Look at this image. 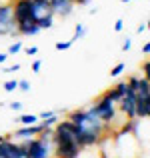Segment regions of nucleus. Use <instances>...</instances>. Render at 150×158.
I'll use <instances>...</instances> for the list:
<instances>
[{
  "label": "nucleus",
  "instance_id": "f257e3e1",
  "mask_svg": "<svg viewBox=\"0 0 150 158\" xmlns=\"http://www.w3.org/2000/svg\"><path fill=\"white\" fill-rule=\"evenodd\" d=\"M90 110H92L94 114H96V116H98L100 120H102L104 124H106L108 128H110V124L114 122L116 114H118V110H116V104H114V102H110L106 96H104V94H100L96 100L92 102Z\"/></svg>",
  "mask_w": 150,
  "mask_h": 158
},
{
  "label": "nucleus",
  "instance_id": "f03ea898",
  "mask_svg": "<svg viewBox=\"0 0 150 158\" xmlns=\"http://www.w3.org/2000/svg\"><path fill=\"white\" fill-rule=\"evenodd\" d=\"M22 142L26 146V158H52V150H54L52 142H46L38 136L22 140Z\"/></svg>",
  "mask_w": 150,
  "mask_h": 158
},
{
  "label": "nucleus",
  "instance_id": "7ed1b4c3",
  "mask_svg": "<svg viewBox=\"0 0 150 158\" xmlns=\"http://www.w3.org/2000/svg\"><path fill=\"white\" fill-rule=\"evenodd\" d=\"M0 36H12V38H18L16 22H14V16H12V4L10 2H0Z\"/></svg>",
  "mask_w": 150,
  "mask_h": 158
},
{
  "label": "nucleus",
  "instance_id": "20e7f679",
  "mask_svg": "<svg viewBox=\"0 0 150 158\" xmlns=\"http://www.w3.org/2000/svg\"><path fill=\"white\" fill-rule=\"evenodd\" d=\"M12 4V16H14L16 24L22 22H36L34 12H32V2L30 0H14Z\"/></svg>",
  "mask_w": 150,
  "mask_h": 158
},
{
  "label": "nucleus",
  "instance_id": "39448f33",
  "mask_svg": "<svg viewBox=\"0 0 150 158\" xmlns=\"http://www.w3.org/2000/svg\"><path fill=\"white\" fill-rule=\"evenodd\" d=\"M0 158H26V146H24V142L12 140L8 136L6 140L0 142Z\"/></svg>",
  "mask_w": 150,
  "mask_h": 158
},
{
  "label": "nucleus",
  "instance_id": "423d86ee",
  "mask_svg": "<svg viewBox=\"0 0 150 158\" xmlns=\"http://www.w3.org/2000/svg\"><path fill=\"white\" fill-rule=\"evenodd\" d=\"M44 122H36V124H30V126H22V128H16V130H12L10 134V138L12 140H18V142H22V140H28V138H34V136H38L40 132L44 130Z\"/></svg>",
  "mask_w": 150,
  "mask_h": 158
},
{
  "label": "nucleus",
  "instance_id": "0eeeda50",
  "mask_svg": "<svg viewBox=\"0 0 150 158\" xmlns=\"http://www.w3.org/2000/svg\"><path fill=\"white\" fill-rule=\"evenodd\" d=\"M118 106H120V110L118 112H122L124 116H126L128 120H132V118H136V92L134 90H130L128 88V92L122 96V100L118 102Z\"/></svg>",
  "mask_w": 150,
  "mask_h": 158
},
{
  "label": "nucleus",
  "instance_id": "6e6552de",
  "mask_svg": "<svg viewBox=\"0 0 150 158\" xmlns=\"http://www.w3.org/2000/svg\"><path fill=\"white\" fill-rule=\"evenodd\" d=\"M50 2V10H52L54 16H58V18H68L70 14L74 12V0H48Z\"/></svg>",
  "mask_w": 150,
  "mask_h": 158
},
{
  "label": "nucleus",
  "instance_id": "1a4fd4ad",
  "mask_svg": "<svg viewBox=\"0 0 150 158\" xmlns=\"http://www.w3.org/2000/svg\"><path fill=\"white\" fill-rule=\"evenodd\" d=\"M128 92V84H126V80H120V82H116L112 88H108L106 92H102L104 96L108 98L110 102H114V104H118L120 100H122V96Z\"/></svg>",
  "mask_w": 150,
  "mask_h": 158
},
{
  "label": "nucleus",
  "instance_id": "9d476101",
  "mask_svg": "<svg viewBox=\"0 0 150 158\" xmlns=\"http://www.w3.org/2000/svg\"><path fill=\"white\" fill-rule=\"evenodd\" d=\"M136 118L138 120H148L150 116V94L148 96H136Z\"/></svg>",
  "mask_w": 150,
  "mask_h": 158
},
{
  "label": "nucleus",
  "instance_id": "9b49d317",
  "mask_svg": "<svg viewBox=\"0 0 150 158\" xmlns=\"http://www.w3.org/2000/svg\"><path fill=\"white\" fill-rule=\"evenodd\" d=\"M16 32H18V36H36L42 30L36 22H22V24H16Z\"/></svg>",
  "mask_w": 150,
  "mask_h": 158
},
{
  "label": "nucleus",
  "instance_id": "f8f14e48",
  "mask_svg": "<svg viewBox=\"0 0 150 158\" xmlns=\"http://www.w3.org/2000/svg\"><path fill=\"white\" fill-rule=\"evenodd\" d=\"M150 94V78L140 76L138 78V88H136V96H148Z\"/></svg>",
  "mask_w": 150,
  "mask_h": 158
},
{
  "label": "nucleus",
  "instance_id": "ddd939ff",
  "mask_svg": "<svg viewBox=\"0 0 150 158\" xmlns=\"http://www.w3.org/2000/svg\"><path fill=\"white\" fill-rule=\"evenodd\" d=\"M16 124H22V126H30V124H36L38 122V116L36 114H18L14 118Z\"/></svg>",
  "mask_w": 150,
  "mask_h": 158
},
{
  "label": "nucleus",
  "instance_id": "4468645a",
  "mask_svg": "<svg viewBox=\"0 0 150 158\" xmlns=\"http://www.w3.org/2000/svg\"><path fill=\"white\" fill-rule=\"evenodd\" d=\"M54 18H56L54 14H46V16H42V18L36 20V24L40 26V30H48V28L54 26Z\"/></svg>",
  "mask_w": 150,
  "mask_h": 158
},
{
  "label": "nucleus",
  "instance_id": "2eb2a0df",
  "mask_svg": "<svg viewBox=\"0 0 150 158\" xmlns=\"http://www.w3.org/2000/svg\"><path fill=\"white\" fill-rule=\"evenodd\" d=\"M86 32H88V28H86V24H82V22H78L76 26H74V36H72V40L76 42V40H82L86 36Z\"/></svg>",
  "mask_w": 150,
  "mask_h": 158
},
{
  "label": "nucleus",
  "instance_id": "dca6fc26",
  "mask_svg": "<svg viewBox=\"0 0 150 158\" xmlns=\"http://www.w3.org/2000/svg\"><path fill=\"white\" fill-rule=\"evenodd\" d=\"M124 70H126V62H116V66H112V68H110V76L112 78H118Z\"/></svg>",
  "mask_w": 150,
  "mask_h": 158
},
{
  "label": "nucleus",
  "instance_id": "f3484780",
  "mask_svg": "<svg viewBox=\"0 0 150 158\" xmlns=\"http://www.w3.org/2000/svg\"><path fill=\"white\" fill-rule=\"evenodd\" d=\"M72 44H74V40H72V38H68V40H58V42L54 44V48H56L58 52H64V50H68Z\"/></svg>",
  "mask_w": 150,
  "mask_h": 158
},
{
  "label": "nucleus",
  "instance_id": "a211bd4d",
  "mask_svg": "<svg viewBox=\"0 0 150 158\" xmlns=\"http://www.w3.org/2000/svg\"><path fill=\"white\" fill-rule=\"evenodd\" d=\"M22 42H20V40H16V42L14 44H10V48H8V50H6V54H8V56H14V54H18V52H22Z\"/></svg>",
  "mask_w": 150,
  "mask_h": 158
},
{
  "label": "nucleus",
  "instance_id": "6ab92c4d",
  "mask_svg": "<svg viewBox=\"0 0 150 158\" xmlns=\"http://www.w3.org/2000/svg\"><path fill=\"white\" fill-rule=\"evenodd\" d=\"M2 88L6 90V92H14V90H18V80H6L2 84Z\"/></svg>",
  "mask_w": 150,
  "mask_h": 158
},
{
  "label": "nucleus",
  "instance_id": "aec40b11",
  "mask_svg": "<svg viewBox=\"0 0 150 158\" xmlns=\"http://www.w3.org/2000/svg\"><path fill=\"white\" fill-rule=\"evenodd\" d=\"M42 64H44V62L40 60V58H36V60H34V62H32V64H30V70H32V72H34V74H38L40 70H42Z\"/></svg>",
  "mask_w": 150,
  "mask_h": 158
},
{
  "label": "nucleus",
  "instance_id": "412c9836",
  "mask_svg": "<svg viewBox=\"0 0 150 158\" xmlns=\"http://www.w3.org/2000/svg\"><path fill=\"white\" fill-rule=\"evenodd\" d=\"M18 90H22V92H30V82L28 80H18Z\"/></svg>",
  "mask_w": 150,
  "mask_h": 158
},
{
  "label": "nucleus",
  "instance_id": "4be33fe9",
  "mask_svg": "<svg viewBox=\"0 0 150 158\" xmlns=\"http://www.w3.org/2000/svg\"><path fill=\"white\" fill-rule=\"evenodd\" d=\"M54 114H58V110H44V112L38 114V120H46V118H50V116H54Z\"/></svg>",
  "mask_w": 150,
  "mask_h": 158
},
{
  "label": "nucleus",
  "instance_id": "5701e85b",
  "mask_svg": "<svg viewBox=\"0 0 150 158\" xmlns=\"http://www.w3.org/2000/svg\"><path fill=\"white\" fill-rule=\"evenodd\" d=\"M130 48H132V38H130V36H126V38H124V42H122V48H120V50H122V52H128Z\"/></svg>",
  "mask_w": 150,
  "mask_h": 158
},
{
  "label": "nucleus",
  "instance_id": "b1692460",
  "mask_svg": "<svg viewBox=\"0 0 150 158\" xmlns=\"http://www.w3.org/2000/svg\"><path fill=\"white\" fill-rule=\"evenodd\" d=\"M146 30H148V22L144 20V22H140V24H138V28H136V34L142 36V34H146Z\"/></svg>",
  "mask_w": 150,
  "mask_h": 158
},
{
  "label": "nucleus",
  "instance_id": "393cba45",
  "mask_svg": "<svg viewBox=\"0 0 150 158\" xmlns=\"http://www.w3.org/2000/svg\"><path fill=\"white\" fill-rule=\"evenodd\" d=\"M8 106H10V110L12 112H22V102H10V104H8Z\"/></svg>",
  "mask_w": 150,
  "mask_h": 158
},
{
  "label": "nucleus",
  "instance_id": "a878e982",
  "mask_svg": "<svg viewBox=\"0 0 150 158\" xmlns=\"http://www.w3.org/2000/svg\"><path fill=\"white\" fill-rule=\"evenodd\" d=\"M20 68H22V66H20V64H14V66H4V68H2V72H18V70Z\"/></svg>",
  "mask_w": 150,
  "mask_h": 158
},
{
  "label": "nucleus",
  "instance_id": "bb28decb",
  "mask_svg": "<svg viewBox=\"0 0 150 158\" xmlns=\"http://www.w3.org/2000/svg\"><path fill=\"white\" fill-rule=\"evenodd\" d=\"M24 52L28 54V56H36L38 54V46H28V48H22Z\"/></svg>",
  "mask_w": 150,
  "mask_h": 158
},
{
  "label": "nucleus",
  "instance_id": "cd10ccee",
  "mask_svg": "<svg viewBox=\"0 0 150 158\" xmlns=\"http://www.w3.org/2000/svg\"><path fill=\"white\" fill-rule=\"evenodd\" d=\"M114 30H116V32H122V30H124V20H122V18H118V20L114 22Z\"/></svg>",
  "mask_w": 150,
  "mask_h": 158
},
{
  "label": "nucleus",
  "instance_id": "c85d7f7f",
  "mask_svg": "<svg viewBox=\"0 0 150 158\" xmlns=\"http://www.w3.org/2000/svg\"><path fill=\"white\" fill-rule=\"evenodd\" d=\"M140 68H142V76H148V70H150V62H148V60H144ZM148 78H150V76H148Z\"/></svg>",
  "mask_w": 150,
  "mask_h": 158
},
{
  "label": "nucleus",
  "instance_id": "c756f323",
  "mask_svg": "<svg viewBox=\"0 0 150 158\" xmlns=\"http://www.w3.org/2000/svg\"><path fill=\"white\" fill-rule=\"evenodd\" d=\"M148 52H150V42L146 40V42L142 44V54H144V56H148Z\"/></svg>",
  "mask_w": 150,
  "mask_h": 158
},
{
  "label": "nucleus",
  "instance_id": "7c9ffc66",
  "mask_svg": "<svg viewBox=\"0 0 150 158\" xmlns=\"http://www.w3.org/2000/svg\"><path fill=\"white\" fill-rule=\"evenodd\" d=\"M6 60H8V54L6 52H0V64H6Z\"/></svg>",
  "mask_w": 150,
  "mask_h": 158
},
{
  "label": "nucleus",
  "instance_id": "2f4dec72",
  "mask_svg": "<svg viewBox=\"0 0 150 158\" xmlns=\"http://www.w3.org/2000/svg\"><path fill=\"white\" fill-rule=\"evenodd\" d=\"M8 138V134H0V142H2V140H6Z\"/></svg>",
  "mask_w": 150,
  "mask_h": 158
},
{
  "label": "nucleus",
  "instance_id": "473e14b6",
  "mask_svg": "<svg viewBox=\"0 0 150 158\" xmlns=\"http://www.w3.org/2000/svg\"><path fill=\"white\" fill-rule=\"evenodd\" d=\"M120 2H122V4H128V2H132V0H120Z\"/></svg>",
  "mask_w": 150,
  "mask_h": 158
},
{
  "label": "nucleus",
  "instance_id": "72a5a7b5",
  "mask_svg": "<svg viewBox=\"0 0 150 158\" xmlns=\"http://www.w3.org/2000/svg\"><path fill=\"white\" fill-rule=\"evenodd\" d=\"M32 2H34V0H32Z\"/></svg>",
  "mask_w": 150,
  "mask_h": 158
}]
</instances>
